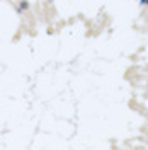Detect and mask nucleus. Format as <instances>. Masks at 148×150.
Returning a JSON list of instances; mask_svg holds the SVG:
<instances>
[{"label":"nucleus","mask_w":148,"mask_h":150,"mask_svg":"<svg viewBox=\"0 0 148 150\" xmlns=\"http://www.w3.org/2000/svg\"><path fill=\"white\" fill-rule=\"evenodd\" d=\"M29 7H31V5H29V2H27V0H20V2H19V5H17V12H19V14H22L24 10H29Z\"/></svg>","instance_id":"nucleus-1"},{"label":"nucleus","mask_w":148,"mask_h":150,"mask_svg":"<svg viewBox=\"0 0 148 150\" xmlns=\"http://www.w3.org/2000/svg\"><path fill=\"white\" fill-rule=\"evenodd\" d=\"M140 3L141 5H148V0H140Z\"/></svg>","instance_id":"nucleus-2"}]
</instances>
